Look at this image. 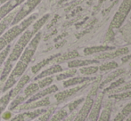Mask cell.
Here are the masks:
<instances>
[{
  "label": "cell",
  "instance_id": "obj_1",
  "mask_svg": "<svg viewBox=\"0 0 131 121\" xmlns=\"http://www.w3.org/2000/svg\"><path fill=\"white\" fill-rule=\"evenodd\" d=\"M49 16H50L49 14H45L41 18L37 20L20 36V38L15 43V45H14V47L11 48L10 53H9L6 60L3 64L1 76H0V82L5 83V81L8 78L10 72L12 71L15 62H17L20 56L21 55V54L24 51V49L26 48L28 44L30 42L33 37L41 30V28L46 24V22L48 21Z\"/></svg>",
  "mask_w": 131,
  "mask_h": 121
},
{
  "label": "cell",
  "instance_id": "obj_2",
  "mask_svg": "<svg viewBox=\"0 0 131 121\" xmlns=\"http://www.w3.org/2000/svg\"><path fill=\"white\" fill-rule=\"evenodd\" d=\"M42 38V33L40 31H38L33 38L30 40L26 48L24 49V51L23 52L21 55L20 56V58L16 62V65L14 66L12 71L9 74L8 78H6V80L4 83L3 90L2 93H5L7 91H9L16 83L17 81L24 75L25 71L29 67V63H30L31 60H32L33 56H34L35 53H36L37 49L38 47V45L40 43V40Z\"/></svg>",
  "mask_w": 131,
  "mask_h": 121
},
{
  "label": "cell",
  "instance_id": "obj_3",
  "mask_svg": "<svg viewBox=\"0 0 131 121\" xmlns=\"http://www.w3.org/2000/svg\"><path fill=\"white\" fill-rule=\"evenodd\" d=\"M38 17V14H33L25 18L20 23L11 27L0 37V53L4 50L6 46L11 45L13 41L19 36H21L25 30L32 24L34 21H37Z\"/></svg>",
  "mask_w": 131,
  "mask_h": 121
},
{
  "label": "cell",
  "instance_id": "obj_4",
  "mask_svg": "<svg viewBox=\"0 0 131 121\" xmlns=\"http://www.w3.org/2000/svg\"><path fill=\"white\" fill-rule=\"evenodd\" d=\"M40 90L39 87H38V83L34 82V83H30L29 86H27L26 87L23 88V91H21L12 101L10 102L8 105V111H14L16 110V108H18L20 105H21L23 103H24L25 102L32 96L34 93H36L37 92Z\"/></svg>",
  "mask_w": 131,
  "mask_h": 121
},
{
  "label": "cell",
  "instance_id": "obj_5",
  "mask_svg": "<svg viewBox=\"0 0 131 121\" xmlns=\"http://www.w3.org/2000/svg\"><path fill=\"white\" fill-rule=\"evenodd\" d=\"M42 0H26L24 3L18 8V11L13 20L11 26H14L18 23H20L21 21L27 18L29 14L32 13V11L40 4Z\"/></svg>",
  "mask_w": 131,
  "mask_h": 121
},
{
  "label": "cell",
  "instance_id": "obj_6",
  "mask_svg": "<svg viewBox=\"0 0 131 121\" xmlns=\"http://www.w3.org/2000/svg\"><path fill=\"white\" fill-rule=\"evenodd\" d=\"M84 100L85 98H79L77 100L68 103L67 105L63 106V107L61 108L58 111H55L47 121H62L64 118H67L71 113H72L73 111H76L77 108L81 103H83Z\"/></svg>",
  "mask_w": 131,
  "mask_h": 121
},
{
  "label": "cell",
  "instance_id": "obj_7",
  "mask_svg": "<svg viewBox=\"0 0 131 121\" xmlns=\"http://www.w3.org/2000/svg\"><path fill=\"white\" fill-rule=\"evenodd\" d=\"M131 10V0H123L119 6V10L114 15L112 21L111 23L112 29H119L123 24L125 19L127 18L128 14Z\"/></svg>",
  "mask_w": 131,
  "mask_h": 121
},
{
  "label": "cell",
  "instance_id": "obj_8",
  "mask_svg": "<svg viewBox=\"0 0 131 121\" xmlns=\"http://www.w3.org/2000/svg\"><path fill=\"white\" fill-rule=\"evenodd\" d=\"M95 95H94L92 93H88V96L85 98L84 102H83V105L82 107L80 108V110L76 113L74 118H73L72 121H86V118H88V115H89V112L91 111V108L93 106L94 103V97Z\"/></svg>",
  "mask_w": 131,
  "mask_h": 121
},
{
  "label": "cell",
  "instance_id": "obj_9",
  "mask_svg": "<svg viewBox=\"0 0 131 121\" xmlns=\"http://www.w3.org/2000/svg\"><path fill=\"white\" fill-rule=\"evenodd\" d=\"M91 82H88V83L82 84V85H79V86H75V87H72L69 89H66L64 91L62 92H57L54 94V99L56 101V104H60L62 102H65L67 99L71 98V96L75 95L77 93L80 92L81 90H83L84 88H86Z\"/></svg>",
  "mask_w": 131,
  "mask_h": 121
},
{
  "label": "cell",
  "instance_id": "obj_10",
  "mask_svg": "<svg viewBox=\"0 0 131 121\" xmlns=\"http://www.w3.org/2000/svg\"><path fill=\"white\" fill-rule=\"evenodd\" d=\"M51 100L50 97L47 96L45 98H42L36 102H30V103H23L18 108H16L15 111H33L37 109H42V108L51 107Z\"/></svg>",
  "mask_w": 131,
  "mask_h": 121
},
{
  "label": "cell",
  "instance_id": "obj_11",
  "mask_svg": "<svg viewBox=\"0 0 131 121\" xmlns=\"http://www.w3.org/2000/svg\"><path fill=\"white\" fill-rule=\"evenodd\" d=\"M47 108H42V109H37L33 111H27L23 112H20L16 114L14 117L10 118V120L6 121H33L37 118L42 115L44 112L47 111Z\"/></svg>",
  "mask_w": 131,
  "mask_h": 121
},
{
  "label": "cell",
  "instance_id": "obj_12",
  "mask_svg": "<svg viewBox=\"0 0 131 121\" xmlns=\"http://www.w3.org/2000/svg\"><path fill=\"white\" fill-rule=\"evenodd\" d=\"M104 93H100L99 95H96L95 100H94L93 106L91 108V111L89 112L88 118L86 121H97L100 115V111L102 109V103H103V99H104Z\"/></svg>",
  "mask_w": 131,
  "mask_h": 121
},
{
  "label": "cell",
  "instance_id": "obj_13",
  "mask_svg": "<svg viewBox=\"0 0 131 121\" xmlns=\"http://www.w3.org/2000/svg\"><path fill=\"white\" fill-rule=\"evenodd\" d=\"M59 91L58 89V87L55 85H51L49 87H46V88L42 89L41 91H38L36 93L32 95L31 97H29V99L24 102V103H30V102H36V101H38L42 98H45L47 96H49L50 94L52 93H55Z\"/></svg>",
  "mask_w": 131,
  "mask_h": 121
},
{
  "label": "cell",
  "instance_id": "obj_14",
  "mask_svg": "<svg viewBox=\"0 0 131 121\" xmlns=\"http://www.w3.org/2000/svg\"><path fill=\"white\" fill-rule=\"evenodd\" d=\"M26 0H9L6 3L0 6V18L4 19L5 16L8 15L10 13L17 9L20 5H23Z\"/></svg>",
  "mask_w": 131,
  "mask_h": 121
},
{
  "label": "cell",
  "instance_id": "obj_15",
  "mask_svg": "<svg viewBox=\"0 0 131 121\" xmlns=\"http://www.w3.org/2000/svg\"><path fill=\"white\" fill-rule=\"evenodd\" d=\"M129 53V49L128 47H121V48L114 49L112 51H107V52L101 53L95 55L96 60H108L113 59V58L119 57L121 55H126Z\"/></svg>",
  "mask_w": 131,
  "mask_h": 121
},
{
  "label": "cell",
  "instance_id": "obj_16",
  "mask_svg": "<svg viewBox=\"0 0 131 121\" xmlns=\"http://www.w3.org/2000/svg\"><path fill=\"white\" fill-rule=\"evenodd\" d=\"M95 79L96 78H93V77H72V78L64 80L62 85H63V87L68 88V87L82 85V84L88 83V82L95 81Z\"/></svg>",
  "mask_w": 131,
  "mask_h": 121
},
{
  "label": "cell",
  "instance_id": "obj_17",
  "mask_svg": "<svg viewBox=\"0 0 131 121\" xmlns=\"http://www.w3.org/2000/svg\"><path fill=\"white\" fill-rule=\"evenodd\" d=\"M30 81V77H29V74H24L19 80L17 81V83L14 86V87L11 88V92H12V98L14 99L18 93L21 91L23 90L26 85ZM12 99V100H13Z\"/></svg>",
  "mask_w": 131,
  "mask_h": 121
},
{
  "label": "cell",
  "instance_id": "obj_18",
  "mask_svg": "<svg viewBox=\"0 0 131 121\" xmlns=\"http://www.w3.org/2000/svg\"><path fill=\"white\" fill-rule=\"evenodd\" d=\"M63 70L62 67L60 65V64H53V66H51L50 68L48 69H45V70L41 71L39 74H38L36 76V78H34V80H39L43 78H46V77H50V76H53V74H56V73H59V72H62Z\"/></svg>",
  "mask_w": 131,
  "mask_h": 121
},
{
  "label": "cell",
  "instance_id": "obj_19",
  "mask_svg": "<svg viewBox=\"0 0 131 121\" xmlns=\"http://www.w3.org/2000/svg\"><path fill=\"white\" fill-rule=\"evenodd\" d=\"M98 60L96 59H88V60H69L68 62V67L71 69H76V68H82L85 66H89L92 64H97L98 63Z\"/></svg>",
  "mask_w": 131,
  "mask_h": 121
},
{
  "label": "cell",
  "instance_id": "obj_20",
  "mask_svg": "<svg viewBox=\"0 0 131 121\" xmlns=\"http://www.w3.org/2000/svg\"><path fill=\"white\" fill-rule=\"evenodd\" d=\"M17 11H18V9H15V10L13 11L12 13H10L8 15L5 16V17L0 21V37L8 30V28L11 26V23H12L16 13H17Z\"/></svg>",
  "mask_w": 131,
  "mask_h": 121
},
{
  "label": "cell",
  "instance_id": "obj_21",
  "mask_svg": "<svg viewBox=\"0 0 131 121\" xmlns=\"http://www.w3.org/2000/svg\"><path fill=\"white\" fill-rule=\"evenodd\" d=\"M113 46H109V45H98V46H91L86 47L84 49L85 55H91L94 54H101V53L107 52V51L114 50Z\"/></svg>",
  "mask_w": 131,
  "mask_h": 121
},
{
  "label": "cell",
  "instance_id": "obj_22",
  "mask_svg": "<svg viewBox=\"0 0 131 121\" xmlns=\"http://www.w3.org/2000/svg\"><path fill=\"white\" fill-rule=\"evenodd\" d=\"M79 54L78 51L73 50V51H70L68 53H65L63 54H60L58 57H56L53 60V62H55V64H60L62 62H67V60H74L75 58L79 57Z\"/></svg>",
  "mask_w": 131,
  "mask_h": 121
},
{
  "label": "cell",
  "instance_id": "obj_23",
  "mask_svg": "<svg viewBox=\"0 0 131 121\" xmlns=\"http://www.w3.org/2000/svg\"><path fill=\"white\" fill-rule=\"evenodd\" d=\"M125 72H126V69H116V70L112 71V73H110V74L105 78V79L104 80V81L101 82L100 86H99V88H102V87H104V86H106L107 84L114 81L118 77H119L121 75L124 74Z\"/></svg>",
  "mask_w": 131,
  "mask_h": 121
},
{
  "label": "cell",
  "instance_id": "obj_24",
  "mask_svg": "<svg viewBox=\"0 0 131 121\" xmlns=\"http://www.w3.org/2000/svg\"><path fill=\"white\" fill-rule=\"evenodd\" d=\"M12 92L11 89L9 91H7L6 93H5V94L3 96L0 97V116L4 113V111H5L7 107H8L9 103L12 101Z\"/></svg>",
  "mask_w": 131,
  "mask_h": 121
},
{
  "label": "cell",
  "instance_id": "obj_25",
  "mask_svg": "<svg viewBox=\"0 0 131 121\" xmlns=\"http://www.w3.org/2000/svg\"><path fill=\"white\" fill-rule=\"evenodd\" d=\"M59 55H60L59 54H54V55H52V56H50V57L47 58V59L41 60L40 62H38V64H36V65H34L32 68H31V72H32L33 74H37V73H38L39 70H41L45 66H47V64H49L51 62H53V60H54L56 57H58Z\"/></svg>",
  "mask_w": 131,
  "mask_h": 121
},
{
  "label": "cell",
  "instance_id": "obj_26",
  "mask_svg": "<svg viewBox=\"0 0 131 121\" xmlns=\"http://www.w3.org/2000/svg\"><path fill=\"white\" fill-rule=\"evenodd\" d=\"M112 114V102H108L104 105V109L100 111V115L97 121H110Z\"/></svg>",
  "mask_w": 131,
  "mask_h": 121
},
{
  "label": "cell",
  "instance_id": "obj_27",
  "mask_svg": "<svg viewBox=\"0 0 131 121\" xmlns=\"http://www.w3.org/2000/svg\"><path fill=\"white\" fill-rule=\"evenodd\" d=\"M130 113H131V102L128 103L126 106H124L121 112H119L116 115V117L112 119V121H124L128 118V116Z\"/></svg>",
  "mask_w": 131,
  "mask_h": 121
},
{
  "label": "cell",
  "instance_id": "obj_28",
  "mask_svg": "<svg viewBox=\"0 0 131 121\" xmlns=\"http://www.w3.org/2000/svg\"><path fill=\"white\" fill-rule=\"evenodd\" d=\"M110 99H114L117 101H124V100H128L131 99V91H125V92H121L118 93H111L109 95Z\"/></svg>",
  "mask_w": 131,
  "mask_h": 121
},
{
  "label": "cell",
  "instance_id": "obj_29",
  "mask_svg": "<svg viewBox=\"0 0 131 121\" xmlns=\"http://www.w3.org/2000/svg\"><path fill=\"white\" fill-rule=\"evenodd\" d=\"M99 70V68L97 66H85L82 67L79 69V72L84 76H90V75H94L95 73H97V71Z\"/></svg>",
  "mask_w": 131,
  "mask_h": 121
},
{
  "label": "cell",
  "instance_id": "obj_30",
  "mask_svg": "<svg viewBox=\"0 0 131 121\" xmlns=\"http://www.w3.org/2000/svg\"><path fill=\"white\" fill-rule=\"evenodd\" d=\"M77 73V69H71L69 70L65 71V72H61L60 74H58L56 76V80L61 81V80H66L68 78H71L72 77H74Z\"/></svg>",
  "mask_w": 131,
  "mask_h": 121
},
{
  "label": "cell",
  "instance_id": "obj_31",
  "mask_svg": "<svg viewBox=\"0 0 131 121\" xmlns=\"http://www.w3.org/2000/svg\"><path fill=\"white\" fill-rule=\"evenodd\" d=\"M55 111H56V106H52V107L48 108L46 112H44L43 114L40 115L38 118H37L36 119H34L33 121H47Z\"/></svg>",
  "mask_w": 131,
  "mask_h": 121
},
{
  "label": "cell",
  "instance_id": "obj_32",
  "mask_svg": "<svg viewBox=\"0 0 131 121\" xmlns=\"http://www.w3.org/2000/svg\"><path fill=\"white\" fill-rule=\"evenodd\" d=\"M125 83V78H119V79L115 80V81H112L111 82V85L109 86L108 87H106V88L104 89V91H103V93H108V92H111L112 90H114V89H116L117 87H121L122 84Z\"/></svg>",
  "mask_w": 131,
  "mask_h": 121
},
{
  "label": "cell",
  "instance_id": "obj_33",
  "mask_svg": "<svg viewBox=\"0 0 131 121\" xmlns=\"http://www.w3.org/2000/svg\"><path fill=\"white\" fill-rule=\"evenodd\" d=\"M53 81V78L52 76H50V77H46V78H41V79L38 80L37 83H38L40 89H44V88H46V87L51 86Z\"/></svg>",
  "mask_w": 131,
  "mask_h": 121
},
{
  "label": "cell",
  "instance_id": "obj_34",
  "mask_svg": "<svg viewBox=\"0 0 131 121\" xmlns=\"http://www.w3.org/2000/svg\"><path fill=\"white\" fill-rule=\"evenodd\" d=\"M119 67V64L117 63L116 62H106L104 64H102L99 68V70L104 72V71H108V70H112V69H117Z\"/></svg>",
  "mask_w": 131,
  "mask_h": 121
},
{
  "label": "cell",
  "instance_id": "obj_35",
  "mask_svg": "<svg viewBox=\"0 0 131 121\" xmlns=\"http://www.w3.org/2000/svg\"><path fill=\"white\" fill-rule=\"evenodd\" d=\"M11 48H12V45H9L8 46H6L3 51H2L1 53H0V68L3 66L4 62H5V60H6V58H7V56H8L9 53H10Z\"/></svg>",
  "mask_w": 131,
  "mask_h": 121
},
{
  "label": "cell",
  "instance_id": "obj_36",
  "mask_svg": "<svg viewBox=\"0 0 131 121\" xmlns=\"http://www.w3.org/2000/svg\"><path fill=\"white\" fill-rule=\"evenodd\" d=\"M131 89V81L128 82V83L125 84V85H123L122 87H117L116 89H114V90L111 91L110 93H121V92H125V91H128Z\"/></svg>",
  "mask_w": 131,
  "mask_h": 121
},
{
  "label": "cell",
  "instance_id": "obj_37",
  "mask_svg": "<svg viewBox=\"0 0 131 121\" xmlns=\"http://www.w3.org/2000/svg\"><path fill=\"white\" fill-rule=\"evenodd\" d=\"M131 60V54H128V55H124L122 58H121V62H128V60Z\"/></svg>",
  "mask_w": 131,
  "mask_h": 121
},
{
  "label": "cell",
  "instance_id": "obj_38",
  "mask_svg": "<svg viewBox=\"0 0 131 121\" xmlns=\"http://www.w3.org/2000/svg\"><path fill=\"white\" fill-rule=\"evenodd\" d=\"M3 87H4V83H3V82H0V94L2 93V90H3Z\"/></svg>",
  "mask_w": 131,
  "mask_h": 121
},
{
  "label": "cell",
  "instance_id": "obj_39",
  "mask_svg": "<svg viewBox=\"0 0 131 121\" xmlns=\"http://www.w3.org/2000/svg\"><path fill=\"white\" fill-rule=\"evenodd\" d=\"M7 1H9V0H0V6H1L2 5H4L5 3H6Z\"/></svg>",
  "mask_w": 131,
  "mask_h": 121
},
{
  "label": "cell",
  "instance_id": "obj_40",
  "mask_svg": "<svg viewBox=\"0 0 131 121\" xmlns=\"http://www.w3.org/2000/svg\"><path fill=\"white\" fill-rule=\"evenodd\" d=\"M124 121H131V113H130L129 115H128V118H127L126 119H125Z\"/></svg>",
  "mask_w": 131,
  "mask_h": 121
},
{
  "label": "cell",
  "instance_id": "obj_41",
  "mask_svg": "<svg viewBox=\"0 0 131 121\" xmlns=\"http://www.w3.org/2000/svg\"><path fill=\"white\" fill-rule=\"evenodd\" d=\"M1 71H2V68H0V76H1Z\"/></svg>",
  "mask_w": 131,
  "mask_h": 121
},
{
  "label": "cell",
  "instance_id": "obj_42",
  "mask_svg": "<svg viewBox=\"0 0 131 121\" xmlns=\"http://www.w3.org/2000/svg\"><path fill=\"white\" fill-rule=\"evenodd\" d=\"M129 66H130V67H131V62H130V63H129Z\"/></svg>",
  "mask_w": 131,
  "mask_h": 121
}]
</instances>
